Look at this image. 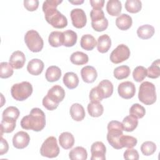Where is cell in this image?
<instances>
[{
  "label": "cell",
  "mask_w": 160,
  "mask_h": 160,
  "mask_svg": "<svg viewBox=\"0 0 160 160\" xmlns=\"http://www.w3.org/2000/svg\"><path fill=\"white\" fill-rule=\"evenodd\" d=\"M62 2V0H46L42 4V11L46 21L57 29L64 28L68 25L67 18L56 9Z\"/></svg>",
  "instance_id": "cell-1"
},
{
  "label": "cell",
  "mask_w": 160,
  "mask_h": 160,
  "mask_svg": "<svg viewBox=\"0 0 160 160\" xmlns=\"http://www.w3.org/2000/svg\"><path fill=\"white\" fill-rule=\"evenodd\" d=\"M45 125V114L38 108H32L29 114L24 116L21 121V126L22 129L36 132L42 130Z\"/></svg>",
  "instance_id": "cell-2"
},
{
  "label": "cell",
  "mask_w": 160,
  "mask_h": 160,
  "mask_svg": "<svg viewBox=\"0 0 160 160\" xmlns=\"http://www.w3.org/2000/svg\"><path fill=\"white\" fill-rule=\"evenodd\" d=\"M107 140L109 144L116 149H121L122 147L120 143V138L123 134L124 128L121 122L111 121L108 124Z\"/></svg>",
  "instance_id": "cell-3"
},
{
  "label": "cell",
  "mask_w": 160,
  "mask_h": 160,
  "mask_svg": "<svg viewBox=\"0 0 160 160\" xmlns=\"http://www.w3.org/2000/svg\"><path fill=\"white\" fill-rule=\"evenodd\" d=\"M139 100L146 105H151L156 101V88L154 84L149 81L142 82L138 92Z\"/></svg>",
  "instance_id": "cell-4"
},
{
  "label": "cell",
  "mask_w": 160,
  "mask_h": 160,
  "mask_svg": "<svg viewBox=\"0 0 160 160\" xmlns=\"http://www.w3.org/2000/svg\"><path fill=\"white\" fill-rule=\"evenodd\" d=\"M32 91V86L30 82L22 81L12 85L11 89V93L15 100L22 101L31 95Z\"/></svg>",
  "instance_id": "cell-5"
},
{
  "label": "cell",
  "mask_w": 160,
  "mask_h": 160,
  "mask_svg": "<svg viewBox=\"0 0 160 160\" xmlns=\"http://www.w3.org/2000/svg\"><path fill=\"white\" fill-rule=\"evenodd\" d=\"M24 41L28 49L33 52H40L43 48V39L35 30H29L26 33Z\"/></svg>",
  "instance_id": "cell-6"
},
{
  "label": "cell",
  "mask_w": 160,
  "mask_h": 160,
  "mask_svg": "<svg viewBox=\"0 0 160 160\" xmlns=\"http://www.w3.org/2000/svg\"><path fill=\"white\" fill-rule=\"evenodd\" d=\"M59 151L56 138L54 136H49L42 144L40 154L44 157L54 158L59 155Z\"/></svg>",
  "instance_id": "cell-7"
},
{
  "label": "cell",
  "mask_w": 160,
  "mask_h": 160,
  "mask_svg": "<svg viewBox=\"0 0 160 160\" xmlns=\"http://www.w3.org/2000/svg\"><path fill=\"white\" fill-rule=\"evenodd\" d=\"M130 50L129 48L124 44H121L118 45L111 53L110 60L114 64L121 63L127 60L130 56Z\"/></svg>",
  "instance_id": "cell-8"
},
{
  "label": "cell",
  "mask_w": 160,
  "mask_h": 160,
  "mask_svg": "<svg viewBox=\"0 0 160 160\" xmlns=\"http://www.w3.org/2000/svg\"><path fill=\"white\" fill-rule=\"evenodd\" d=\"M70 16L74 27L80 29L86 26L87 22L86 15L82 9L76 8L72 9L71 11Z\"/></svg>",
  "instance_id": "cell-9"
},
{
  "label": "cell",
  "mask_w": 160,
  "mask_h": 160,
  "mask_svg": "<svg viewBox=\"0 0 160 160\" xmlns=\"http://www.w3.org/2000/svg\"><path fill=\"white\" fill-rule=\"evenodd\" d=\"M119 95L123 99H129L134 97L136 93V88L133 82L125 81L120 83L118 88Z\"/></svg>",
  "instance_id": "cell-10"
},
{
  "label": "cell",
  "mask_w": 160,
  "mask_h": 160,
  "mask_svg": "<svg viewBox=\"0 0 160 160\" xmlns=\"http://www.w3.org/2000/svg\"><path fill=\"white\" fill-rule=\"evenodd\" d=\"M50 101L59 105L65 97V91L59 85L53 86L48 92L46 96Z\"/></svg>",
  "instance_id": "cell-11"
},
{
  "label": "cell",
  "mask_w": 160,
  "mask_h": 160,
  "mask_svg": "<svg viewBox=\"0 0 160 160\" xmlns=\"http://www.w3.org/2000/svg\"><path fill=\"white\" fill-rule=\"evenodd\" d=\"M106 148L103 142L96 141L91 145V160H104L106 159Z\"/></svg>",
  "instance_id": "cell-12"
},
{
  "label": "cell",
  "mask_w": 160,
  "mask_h": 160,
  "mask_svg": "<svg viewBox=\"0 0 160 160\" xmlns=\"http://www.w3.org/2000/svg\"><path fill=\"white\" fill-rule=\"evenodd\" d=\"M30 141L29 134L24 131H19L16 132L12 138V144L17 149H24L27 147Z\"/></svg>",
  "instance_id": "cell-13"
},
{
  "label": "cell",
  "mask_w": 160,
  "mask_h": 160,
  "mask_svg": "<svg viewBox=\"0 0 160 160\" xmlns=\"http://www.w3.org/2000/svg\"><path fill=\"white\" fill-rule=\"evenodd\" d=\"M9 61L12 68L16 69H21L25 64L26 57L22 51H16L11 55Z\"/></svg>",
  "instance_id": "cell-14"
},
{
  "label": "cell",
  "mask_w": 160,
  "mask_h": 160,
  "mask_svg": "<svg viewBox=\"0 0 160 160\" xmlns=\"http://www.w3.org/2000/svg\"><path fill=\"white\" fill-rule=\"evenodd\" d=\"M82 79L86 83H92L94 82L98 77V73L96 69L91 66H86L81 70Z\"/></svg>",
  "instance_id": "cell-15"
},
{
  "label": "cell",
  "mask_w": 160,
  "mask_h": 160,
  "mask_svg": "<svg viewBox=\"0 0 160 160\" xmlns=\"http://www.w3.org/2000/svg\"><path fill=\"white\" fill-rule=\"evenodd\" d=\"M44 62L39 59H32L29 61L27 65V70L29 73L34 76L39 75L43 71Z\"/></svg>",
  "instance_id": "cell-16"
},
{
  "label": "cell",
  "mask_w": 160,
  "mask_h": 160,
  "mask_svg": "<svg viewBox=\"0 0 160 160\" xmlns=\"http://www.w3.org/2000/svg\"><path fill=\"white\" fill-rule=\"evenodd\" d=\"M69 112L72 119L76 121H82L86 115L83 106L79 103H74L72 104L70 108Z\"/></svg>",
  "instance_id": "cell-17"
},
{
  "label": "cell",
  "mask_w": 160,
  "mask_h": 160,
  "mask_svg": "<svg viewBox=\"0 0 160 160\" xmlns=\"http://www.w3.org/2000/svg\"><path fill=\"white\" fill-rule=\"evenodd\" d=\"M132 24V18L127 14H120L116 19V25L117 27L122 31H126L129 29Z\"/></svg>",
  "instance_id": "cell-18"
},
{
  "label": "cell",
  "mask_w": 160,
  "mask_h": 160,
  "mask_svg": "<svg viewBox=\"0 0 160 160\" xmlns=\"http://www.w3.org/2000/svg\"><path fill=\"white\" fill-rule=\"evenodd\" d=\"M59 142L63 149H69L71 148L74 144V138L71 133L63 132L59 137Z\"/></svg>",
  "instance_id": "cell-19"
},
{
  "label": "cell",
  "mask_w": 160,
  "mask_h": 160,
  "mask_svg": "<svg viewBox=\"0 0 160 160\" xmlns=\"http://www.w3.org/2000/svg\"><path fill=\"white\" fill-rule=\"evenodd\" d=\"M111 46V40L108 34L100 36L98 39L97 48L101 53L107 52Z\"/></svg>",
  "instance_id": "cell-20"
},
{
  "label": "cell",
  "mask_w": 160,
  "mask_h": 160,
  "mask_svg": "<svg viewBox=\"0 0 160 160\" xmlns=\"http://www.w3.org/2000/svg\"><path fill=\"white\" fill-rule=\"evenodd\" d=\"M98 88L103 99L108 98L112 94L113 85L112 82L108 79L101 81L98 85Z\"/></svg>",
  "instance_id": "cell-21"
},
{
  "label": "cell",
  "mask_w": 160,
  "mask_h": 160,
  "mask_svg": "<svg viewBox=\"0 0 160 160\" xmlns=\"http://www.w3.org/2000/svg\"><path fill=\"white\" fill-rule=\"evenodd\" d=\"M63 83L70 89L76 88L79 84V78L76 74L73 72H68L63 76Z\"/></svg>",
  "instance_id": "cell-22"
},
{
  "label": "cell",
  "mask_w": 160,
  "mask_h": 160,
  "mask_svg": "<svg viewBox=\"0 0 160 160\" xmlns=\"http://www.w3.org/2000/svg\"><path fill=\"white\" fill-rule=\"evenodd\" d=\"M81 47L86 51L92 50L96 46H97V42L94 36L91 34H84L81 38L80 41Z\"/></svg>",
  "instance_id": "cell-23"
},
{
  "label": "cell",
  "mask_w": 160,
  "mask_h": 160,
  "mask_svg": "<svg viewBox=\"0 0 160 160\" xmlns=\"http://www.w3.org/2000/svg\"><path fill=\"white\" fill-rule=\"evenodd\" d=\"M61 76V70L56 66H49L46 71L45 77L49 82H55L58 81Z\"/></svg>",
  "instance_id": "cell-24"
},
{
  "label": "cell",
  "mask_w": 160,
  "mask_h": 160,
  "mask_svg": "<svg viewBox=\"0 0 160 160\" xmlns=\"http://www.w3.org/2000/svg\"><path fill=\"white\" fill-rule=\"evenodd\" d=\"M122 9L121 2L118 0H109L106 4L108 13L112 16H116L120 14Z\"/></svg>",
  "instance_id": "cell-25"
},
{
  "label": "cell",
  "mask_w": 160,
  "mask_h": 160,
  "mask_svg": "<svg viewBox=\"0 0 160 160\" xmlns=\"http://www.w3.org/2000/svg\"><path fill=\"white\" fill-rule=\"evenodd\" d=\"M155 30L153 26L149 24H144L139 26L137 29L138 37L142 39H148L151 38L154 34Z\"/></svg>",
  "instance_id": "cell-26"
},
{
  "label": "cell",
  "mask_w": 160,
  "mask_h": 160,
  "mask_svg": "<svg viewBox=\"0 0 160 160\" xmlns=\"http://www.w3.org/2000/svg\"><path fill=\"white\" fill-rule=\"evenodd\" d=\"M69 158L71 160H86L88 158V152L83 147L77 146L71 150Z\"/></svg>",
  "instance_id": "cell-27"
},
{
  "label": "cell",
  "mask_w": 160,
  "mask_h": 160,
  "mask_svg": "<svg viewBox=\"0 0 160 160\" xmlns=\"http://www.w3.org/2000/svg\"><path fill=\"white\" fill-rule=\"evenodd\" d=\"M49 44L54 48H58L63 45L64 36L60 31H52L50 33L48 38Z\"/></svg>",
  "instance_id": "cell-28"
},
{
  "label": "cell",
  "mask_w": 160,
  "mask_h": 160,
  "mask_svg": "<svg viewBox=\"0 0 160 160\" xmlns=\"http://www.w3.org/2000/svg\"><path fill=\"white\" fill-rule=\"evenodd\" d=\"M88 111L91 117L98 118L101 116L104 112V108L99 102H91L88 104Z\"/></svg>",
  "instance_id": "cell-29"
},
{
  "label": "cell",
  "mask_w": 160,
  "mask_h": 160,
  "mask_svg": "<svg viewBox=\"0 0 160 160\" xmlns=\"http://www.w3.org/2000/svg\"><path fill=\"white\" fill-rule=\"evenodd\" d=\"M122 124L124 128V131L127 132H132L137 128L138 124V120L136 118L131 115H129L123 119Z\"/></svg>",
  "instance_id": "cell-30"
},
{
  "label": "cell",
  "mask_w": 160,
  "mask_h": 160,
  "mask_svg": "<svg viewBox=\"0 0 160 160\" xmlns=\"http://www.w3.org/2000/svg\"><path fill=\"white\" fill-rule=\"evenodd\" d=\"M64 36L63 46L66 47H72L76 44L78 36L76 32L72 30H66L62 32Z\"/></svg>",
  "instance_id": "cell-31"
},
{
  "label": "cell",
  "mask_w": 160,
  "mask_h": 160,
  "mask_svg": "<svg viewBox=\"0 0 160 160\" xmlns=\"http://www.w3.org/2000/svg\"><path fill=\"white\" fill-rule=\"evenodd\" d=\"M70 61L75 65H83L88 62L89 58L86 54L81 51H76L71 55Z\"/></svg>",
  "instance_id": "cell-32"
},
{
  "label": "cell",
  "mask_w": 160,
  "mask_h": 160,
  "mask_svg": "<svg viewBox=\"0 0 160 160\" xmlns=\"http://www.w3.org/2000/svg\"><path fill=\"white\" fill-rule=\"evenodd\" d=\"M16 120L10 118H2L1 122V136H2L3 132L10 133L12 132L16 128Z\"/></svg>",
  "instance_id": "cell-33"
},
{
  "label": "cell",
  "mask_w": 160,
  "mask_h": 160,
  "mask_svg": "<svg viewBox=\"0 0 160 160\" xmlns=\"http://www.w3.org/2000/svg\"><path fill=\"white\" fill-rule=\"evenodd\" d=\"M160 76V62L159 59L154 61L151 66L147 69V76L151 79H156Z\"/></svg>",
  "instance_id": "cell-34"
},
{
  "label": "cell",
  "mask_w": 160,
  "mask_h": 160,
  "mask_svg": "<svg viewBox=\"0 0 160 160\" xmlns=\"http://www.w3.org/2000/svg\"><path fill=\"white\" fill-rule=\"evenodd\" d=\"M131 72V70L129 66L126 65H122L116 68L114 70L113 74L115 78L119 80L127 78Z\"/></svg>",
  "instance_id": "cell-35"
},
{
  "label": "cell",
  "mask_w": 160,
  "mask_h": 160,
  "mask_svg": "<svg viewBox=\"0 0 160 160\" xmlns=\"http://www.w3.org/2000/svg\"><path fill=\"white\" fill-rule=\"evenodd\" d=\"M126 10L131 13H137L142 8V2L139 0H127L125 2Z\"/></svg>",
  "instance_id": "cell-36"
},
{
  "label": "cell",
  "mask_w": 160,
  "mask_h": 160,
  "mask_svg": "<svg viewBox=\"0 0 160 160\" xmlns=\"http://www.w3.org/2000/svg\"><path fill=\"white\" fill-rule=\"evenodd\" d=\"M146 114L145 108L138 103L132 105L129 109V115H131L137 119L142 118Z\"/></svg>",
  "instance_id": "cell-37"
},
{
  "label": "cell",
  "mask_w": 160,
  "mask_h": 160,
  "mask_svg": "<svg viewBox=\"0 0 160 160\" xmlns=\"http://www.w3.org/2000/svg\"><path fill=\"white\" fill-rule=\"evenodd\" d=\"M138 142V140L136 138L122 134L120 138V143L121 146L123 148H132L134 147Z\"/></svg>",
  "instance_id": "cell-38"
},
{
  "label": "cell",
  "mask_w": 160,
  "mask_h": 160,
  "mask_svg": "<svg viewBox=\"0 0 160 160\" xmlns=\"http://www.w3.org/2000/svg\"><path fill=\"white\" fill-rule=\"evenodd\" d=\"M13 69L11 65L7 62H2L0 64V77L6 79L13 74Z\"/></svg>",
  "instance_id": "cell-39"
},
{
  "label": "cell",
  "mask_w": 160,
  "mask_h": 160,
  "mask_svg": "<svg viewBox=\"0 0 160 160\" xmlns=\"http://www.w3.org/2000/svg\"><path fill=\"white\" fill-rule=\"evenodd\" d=\"M147 76V69L144 66H137L133 71L132 77L135 81L140 82L142 81Z\"/></svg>",
  "instance_id": "cell-40"
},
{
  "label": "cell",
  "mask_w": 160,
  "mask_h": 160,
  "mask_svg": "<svg viewBox=\"0 0 160 160\" xmlns=\"http://www.w3.org/2000/svg\"><path fill=\"white\" fill-rule=\"evenodd\" d=\"M156 145L152 141H145L141 146V151L144 156H151L155 152Z\"/></svg>",
  "instance_id": "cell-41"
},
{
  "label": "cell",
  "mask_w": 160,
  "mask_h": 160,
  "mask_svg": "<svg viewBox=\"0 0 160 160\" xmlns=\"http://www.w3.org/2000/svg\"><path fill=\"white\" fill-rule=\"evenodd\" d=\"M20 114L19 109L15 106H9L6 108L2 114V118H10L17 120Z\"/></svg>",
  "instance_id": "cell-42"
},
{
  "label": "cell",
  "mask_w": 160,
  "mask_h": 160,
  "mask_svg": "<svg viewBox=\"0 0 160 160\" xmlns=\"http://www.w3.org/2000/svg\"><path fill=\"white\" fill-rule=\"evenodd\" d=\"M92 28L98 32H101L106 30L108 26V21L104 18L95 21H91Z\"/></svg>",
  "instance_id": "cell-43"
},
{
  "label": "cell",
  "mask_w": 160,
  "mask_h": 160,
  "mask_svg": "<svg viewBox=\"0 0 160 160\" xmlns=\"http://www.w3.org/2000/svg\"><path fill=\"white\" fill-rule=\"evenodd\" d=\"M89 99L91 102H100L103 99L98 86L91 89L89 93Z\"/></svg>",
  "instance_id": "cell-44"
},
{
  "label": "cell",
  "mask_w": 160,
  "mask_h": 160,
  "mask_svg": "<svg viewBox=\"0 0 160 160\" xmlns=\"http://www.w3.org/2000/svg\"><path fill=\"white\" fill-rule=\"evenodd\" d=\"M139 158V153L137 150L134 149L128 148L124 152V158L125 159L138 160Z\"/></svg>",
  "instance_id": "cell-45"
},
{
  "label": "cell",
  "mask_w": 160,
  "mask_h": 160,
  "mask_svg": "<svg viewBox=\"0 0 160 160\" xmlns=\"http://www.w3.org/2000/svg\"><path fill=\"white\" fill-rule=\"evenodd\" d=\"M90 16H91V21H94L105 18L104 13L102 10V9H96V8H92V9L90 12Z\"/></svg>",
  "instance_id": "cell-46"
},
{
  "label": "cell",
  "mask_w": 160,
  "mask_h": 160,
  "mask_svg": "<svg viewBox=\"0 0 160 160\" xmlns=\"http://www.w3.org/2000/svg\"><path fill=\"white\" fill-rule=\"evenodd\" d=\"M24 6L29 11H36L39 6L38 0H25L24 1Z\"/></svg>",
  "instance_id": "cell-47"
},
{
  "label": "cell",
  "mask_w": 160,
  "mask_h": 160,
  "mask_svg": "<svg viewBox=\"0 0 160 160\" xmlns=\"http://www.w3.org/2000/svg\"><path fill=\"white\" fill-rule=\"evenodd\" d=\"M42 102L43 106L49 111H53L56 109L58 106V104H55L51 101H50L46 96L44 97Z\"/></svg>",
  "instance_id": "cell-48"
},
{
  "label": "cell",
  "mask_w": 160,
  "mask_h": 160,
  "mask_svg": "<svg viewBox=\"0 0 160 160\" xmlns=\"http://www.w3.org/2000/svg\"><path fill=\"white\" fill-rule=\"evenodd\" d=\"M9 149V145L6 139H4L2 136L1 138V145H0V155L2 156L6 154Z\"/></svg>",
  "instance_id": "cell-49"
},
{
  "label": "cell",
  "mask_w": 160,
  "mask_h": 160,
  "mask_svg": "<svg viewBox=\"0 0 160 160\" xmlns=\"http://www.w3.org/2000/svg\"><path fill=\"white\" fill-rule=\"evenodd\" d=\"M90 4L92 8H96V9H102L104 6V0H91Z\"/></svg>",
  "instance_id": "cell-50"
},
{
  "label": "cell",
  "mask_w": 160,
  "mask_h": 160,
  "mask_svg": "<svg viewBox=\"0 0 160 160\" xmlns=\"http://www.w3.org/2000/svg\"><path fill=\"white\" fill-rule=\"evenodd\" d=\"M69 2L72 4H74V5H79V4H81L84 2V1L83 0H76V1H70L69 0Z\"/></svg>",
  "instance_id": "cell-51"
}]
</instances>
